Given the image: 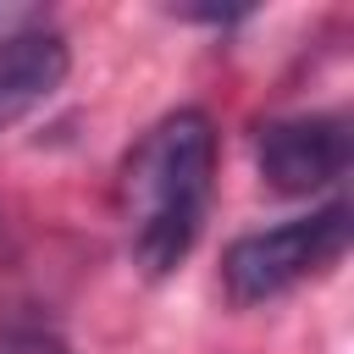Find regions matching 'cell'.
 Masks as SVG:
<instances>
[{
	"label": "cell",
	"instance_id": "6da1fadb",
	"mask_svg": "<svg viewBox=\"0 0 354 354\" xmlns=\"http://www.w3.org/2000/svg\"><path fill=\"white\" fill-rule=\"evenodd\" d=\"M216 188V122L205 111L160 116L116 171V216L127 227V254L144 277H166L199 243Z\"/></svg>",
	"mask_w": 354,
	"mask_h": 354
},
{
	"label": "cell",
	"instance_id": "7a4b0ae2",
	"mask_svg": "<svg viewBox=\"0 0 354 354\" xmlns=\"http://www.w3.org/2000/svg\"><path fill=\"white\" fill-rule=\"evenodd\" d=\"M348 249V205L332 199L310 216H293L282 227H260L227 243L221 254V293L232 304H266L299 288L304 277H321Z\"/></svg>",
	"mask_w": 354,
	"mask_h": 354
},
{
	"label": "cell",
	"instance_id": "3957f363",
	"mask_svg": "<svg viewBox=\"0 0 354 354\" xmlns=\"http://www.w3.org/2000/svg\"><path fill=\"white\" fill-rule=\"evenodd\" d=\"M260 177L277 194H315L348 171V122L343 116H277L254 133Z\"/></svg>",
	"mask_w": 354,
	"mask_h": 354
},
{
	"label": "cell",
	"instance_id": "277c9868",
	"mask_svg": "<svg viewBox=\"0 0 354 354\" xmlns=\"http://www.w3.org/2000/svg\"><path fill=\"white\" fill-rule=\"evenodd\" d=\"M66 33L33 0H0V111L55 94L66 77Z\"/></svg>",
	"mask_w": 354,
	"mask_h": 354
},
{
	"label": "cell",
	"instance_id": "5b68a950",
	"mask_svg": "<svg viewBox=\"0 0 354 354\" xmlns=\"http://www.w3.org/2000/svg\"><path fill=\"white\" fill-rule=\"evenodd\" d=\"M0 354H72L55 332H33V326H17V332H0Z\"/></svg>",
	"mask_w": 354,
	"mask_h": 354
}]
</instances>
